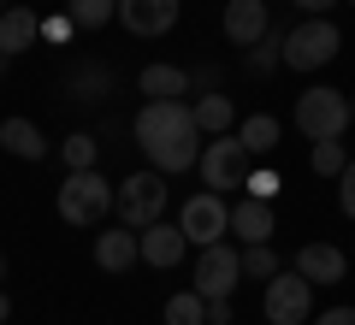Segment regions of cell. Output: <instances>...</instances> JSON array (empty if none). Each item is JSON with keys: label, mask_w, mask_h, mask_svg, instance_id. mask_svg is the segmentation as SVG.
Instances as JSON below:
<instances>
[{"label": "cell", "mask_w": 355, "mask_h": 325, "mask_svg": "<svg viewBox=\"0 0 355 325\" xmlns=\"http://www.w3.org/2000/svg\"><path fill=\"white\" fill-rule=\"evenodd\" d=\"M225 42L231 48H254V42L272 36V12H266V0H225Z\"/></svg>", "instance_id": "10"}, {"label": "cell", "mask_w": 355, "mask_h": 325, "mask_svg": "<svg viewBox=\"0 0 355 325\" xmlns=\"http://www.w3.org/2000/svg\"><path fill=\"white\" fill-rule=\"evenodd\" d=\"M137 89L148 100H184V95H190V71H178V65H142Z\"/></svg>", "instance_id": "17"}, {"label": "cell", "mask_w": 355, "mask_h": 325, "mask_svg": "<svg viewBox=\"0 0 355 325\" xmlns=\"http://www.w3.org/2000/svg\"><path fill=\"white\" fill-rule=\"evenodd\" d=\"M237 137L249 142V154L261 160V154L279 148V118H272V113H254V118H243V125H237Z\"/></svg>", "instance_id": "21"}, {"label": "cell", "mask_w": 355, "mask_h": 325, "mask_svg": "<svg viewBox=\"0 0 355 325\" xmlns=\"http://www.w3.org/2000/svg\"><path fill=\"white\" fill-rule=\"evenodd\" d=\"M190 107H196V125H202L207 137H231V125H237V107H231V95L207 89V95H196Z\"/></svg>", "instance_id": "19"}, {"label": "cell", "mask_w": 355, "mask_h": 325, "mask_svg": "<svg viewBox=\"0 0 355 325\" xmlns=\"http://www.w3.org/2000/svg\"><path fill=\"white\" fill-rule=\"evenodd\" d=\"M0 12H6V0H0Z\"/></svg>", "instance_id": "37"}, {"label": "cell", "mask_w": 355, "mask_h": 325, "mask_svg": "<svg viewBox=\"0 0 355 325\" xmlns=\"http://www.w3.org/2000/svg\"><path fill=\"white\" fill-rule=\"evenodd\" d=\"M237 313H231V296H214L207 301V325H231Z\"/></svg>", "instance_id": "31"}, {"label": "cell", "mask_w": 355, "mask_h": 325, "mask_svg": "<svg viewBox=\"0 0 355 325\" xmlns=\"http://www.w3.org/2000/svg\"><path fill=\"white\" fill-rule=\"evenodd\" d=\"M261 308H266L272 325H308V319H314V284L291 266V272L266 278V301H261Z\"/></svg>", "instance_id": "8"}, {"label": "cell", "mask_w": 355, "mask_h": 325, "mask_svg": "<svg viewBox=\"0 0 355 325\" xmlns=\"http://www.w3.org/2000/svg\"><path fill=\"white\" fill-rule=\"evenodd\" d=\"M184 254H190V237H184V225H166V219H154V225L142 231V261H148L154 272L178 266Z\"/></svg>", "instance_id": "14"}, {"label": "cell", "mask_w": 355, "mask_h": 325, "mask_svg": "<svg viewBox=\"0 0 355 325\" xmlns=\"http://www.w3.org/2000/svg\"><path fill=\"white\" fill-rule=\"evenodd\" d=\"M249 172H254V154L243 137H219L202 148V184L219 189V195L225 189H249Z\"/></svg>", "instance_id": "5"}, {"label": "cell", "mask_w": 355, "mask_h": 325, "mask_svg": "<svg viewBox=\"0 0 355 325\" xmlns=\"http://www.w3.org/2000/svg\"><path fill=\"white\" fill-rule=\"evenodd\" d=\"M0 148L18 154V160H48V137H42L30 118H6V125H0Z\"/></svg>", "instance_id": "18"}, {"label": "cell", "mask_w": 355, "mask_h": 325, "mask_svg": "<svg viewBox=\"0 0 355 325\" xmlns=\"http://www.w3.org/2000/svg\"><path fill=\"white\" fill-rule=\"evenodd\" d=\"M42 42V18L30 6H6L0 12V53H30Z\"/></svg>", "instance_id": "16"}, {"label": "cell", "mask_w": 355, "mask_h": 325, "mask_svg": "<svg viewBox=\"0 0 355 325\" xmlns=\"http://www.w3.org/2000/svg\"><path fill=\"white\" fill-rule=\"evenodd\" d=\"M6 319H12V301H6V290H0V325H6Z\"/></svg>", "instance_id": "34"}, {"label": "cell", "mask_w": 355, "mask_h": 325, "mask_svg": "<svg viewBox=\"0 0 355 325\" xmlns=\"http://www.w3.org/2000/svg\"><path fill=\"white\" fill-rule=\"evenodd\" d=\"M296 6H302V12H314V18H320V12H326V6H338V0H296Z\"/></svg>", "instance_id": "33"}, {"label": "cell", "mask_w": 355, "mask_h": 325, "mask_svg": "<svg viewBox=\"0 0 355 325\" xmlns=\"http://www.w3.org/2000/svg\"><path fill=\"white\" fill-rule=\"evenodd\" d=\"M343 6H355V0H343Z\"/></svg>", "instance_id": "38"}, {"label": "cell", "mask_w": 355, "mask_h": 325, "mask_svg": "<svg viewBox=\"0 0 355 325\" xmlns=\"http://www.w3.org/2000/svg\"><path fill=\"white\" fill-rule=\"evenodd\" d=\"M113 207H119V189L95 166L89 172H65V184H60V219L65 225H101Z\"/></svg>", "instance_id": "2"}, {"label": "cell", "mask_w": 355, "mask_h": 325, "mask_svg": "<svg viewBox=\"0 0 355 325\" xmlns=\"http://www.w3.org/2000/svg\"><path fill=\"white\" fill-rule=\"evenodd\" d=\"M249 195L272 201V195H279V172H249Z\"/></svg>", "instance_id": "30"}, {"label": "cell", "mask_w": 355, "mask_h": 325, "mask_svg": "<svg viewBox=\"0 0 355 325\" xmlns=\"http://www.w3.org/2000/svg\"><path fill=\"white\" fill-rule=\"evenodd\" d=\"M166 325H207V296L202 290H178V296H166Z\"/></svg>", "instance_id": "20"}, {"label": "cell", "mask_w": 355, "mask_h": 325, "mask_svg": "<svg viewBox=\"0 0 355 325\" xmlns=\"http://www.w3.org/2000/svg\"><path fill=\"white\" fill-rule=\"evenodd\" d=\"M113 89V71H101V65H83V71L71 77V95L77 100H95V95H107Z\"/></svg>", "instance_id": "25"}, {"label": "cell", "mask_w": 355, "mask_h": 325, "mask_svg": "<svg viewBox=\"0 0 355 325\" xmlns=\"http://www.w3.org/2000/svg\"><path fill=\"white\" fill-rule=\"evenodd\" d=\"M279 254H272V243H249L243 249V278H279Z\"/></svg>", "instance_id": "23"}, {"label": "cell", "mask_w": 355, "mask_h": 325, "mask_svg": "<svg viewBox=\"0 0 355 325\" xmlns=\"http://www.w3.org/2000/svg\"><path fill=\"white\" fill-rule=\"evenodd\" d=\"M338 48H343L338 24H331V18H308V24H296L291 36H284V65H291V71H320V65H331Z\"/></svg>", "instance_id": "6"}, {"label": "cell", "mask_w": 355, "mask_h": 325, "mask_svg": "<svg viewBox=\"0 0 355 325\" xmlns=\"http://www.w3.org/2000/svg\"><path fill=\"white\" fill-rule=\"evenodd\" d=\"M272 231H279V219H272V201L261 195H243L237 207H231V237L249 249V243H272Z\"/></svg>", "instance_id": "13"}, {"label": "cell", "mask_w": 355, "mask_h": 325, "mask_svg": "<svg viewBox=\"0 0 355 325\" xmlns=\"http://www.w3.org/2000/svg\"><path fill=\"white\" fill-rule=\"evenodd\" d=\"M343 166H349L343 160V137L338 142H314V172L320 177H343Z\"/></svg>", "instance_id": "26"}, {"label": "cell", "mask_w": 355, "mask_h": 325, "mask_svg": "<svg viewBox=\"0 0 355 325\" xmlns=\"http://www.w3.org/2000/svg\"><path fill=\"white\" fill-rule=\"evenodd\" d=\"M349 125L355 118H349V95L343 89H308V95H296V130L308 142H338Z\"/></svg>", "instance_id": "3"}, {"label": "cell", "mask_w": 355, "mask_h": 325, "mask_svg": "<svg viewBox=\"0 0 355 325\" xmlns=\"http://www.w3.org/2000/svg\"><path fill=\"white\" fill-rule=\"evenodd\" d=\"M119 24L130 36H166L178 24V0H119Z\"/></svg>", "instance_id": "11"}, {"label": "cell", "mask_w": 355, "mask_h": 325, "mask_svg": "<svg viewBox=\"0 0 355 325\" xmlns=\"http://www.w3.org/2000/svg\"><path fill=\"white\" fill-rule=\"evenodd\" d=\"M237 278H243V249H231V243H207L202 261H196V290L214 301V296H231Z\"/></svg>", "instance_id": "9"}, {"label": "cell", "mask_w": 355, "mask_h": 325, "mask_svg": "<svg viewBox=\"0 0 355 325\" xmlns=\"http://www.w3.org/2000/svg\"><path fill=\"white\" fill-rule=\"evenodd\" d=\"M137 148L154 160V172H190L202 166V125H196V107L190 100H148L137 113Z\"/></svg>", "instance_id": "1"}, {"label": "cell", "mask_w": 355, "mask_h": 325, "mask_svg": "<svg viewBox=\"0 0 355 325\" xmlns=\"http://www.w3.org/2000/svg\"><path fill=\"white\" fill-rule=\"evenodd\" d=\"M296 272H302L308 284H343V249H331V243H302V249H296Z\"/></svg>", "instance_id": "15"}, {"label": "cell", "mask_w": 355, "mask_h": 325, "mask_svg": "<svg viewBox=\"0 0 355 325\" xmlns=\"http://www.w3.org/2000/svg\"><path fill=\"white\" fill-rule=\"evenodd\" d=\"M60 160H65V172H89V166L101 160V142L89 137V130H77V137L60 142Z\"/></svg>", "instance_id": "22"}, {"label": "cell", "mask_w": 355, "mask_h": 325, "mask_svg": "<svg viewBox=\"0 0 355 325\" xmlns=\"http://www.w3.org/2000/svg\"><path fill=\"white\" fill-rule=\"evenodd\" d=\"M71 18L77 30H101L107 18H119V0H71Z\"/></svg>", "instance_id": "24"}, {"label": "cell", "mask_w": 355, "mask_h": 325, "mask_svg": "<svg viewBox=\"0 0 355 325\" xmlns=\"http://www.w3.org/2000/svg\"><path fill=\"white\" fill-rule=\"evenodd\" d=\"M314 325H355V308H326Z\"/></svg>", "instance_id": "32"}, {"label": "cell", "mask_w": 355, "mask_h": 325, "mask_svg": "<svg viewBox=\"0 0 355 325\" xmlns=\"http://www.w3.org/2000/svg\"><path fill=\"white\" fill-rule=\"evenodd\" d=\"M137 261H142V231L107 225L101 237H95V266H101V272H130Z\"/></svg>", "instance_id": "12"}, {"label": "cell", "mask_w": 355, "mask_h": 325, "mask_svg": "<svg viewBox=\"0 0 355 325\" xmlns=\"http://www.w3.org/2000/svg\"><path fill=\"white\" fill-rule=\"evenodd\" d=\"M71 30H77V18H71V12L42 18V42H71Z\"/></svg>", "instance_id": "28"}, {"label": "cell", "mask_w": 355, "mask_h": 325, "mask_svg": "<svg viewBox=\"0 0 355 325\" xmlns=\"http://www.w3.org/2000/svg\"><path fill=\"white\" fill-rule=\"evenodd\" d=\"M349 118H355V95H349Z\"/></svg>", "instance_id": "36"}, {"label": "cell", "mask_w": 355, "mask_h": 325, "mask_svg": "<svg viewBox=\"0 0 355 325\" xmlns=\"http://www.w3.org/2000/svg\"><path fill=\"white\" fill-rule=\"evenodd\" d=\"M166 213V172H130L125 184H119V207H113V219L119 225H130V231H148L154 219Z\"/></svg>", "instance_id": "4"}, {"label": "cell", "mask_w": 355, "mask_h": 325, "mask_svg": "<svg viewBox=\"0 0 355 325\" xmlns=\"http://www.w3.org/2000/svg\"><path fill=\"white\" fill-rule=\"evenodd\" d=\"M0 284H6V254H0Z\"/></svg>", "instance_id": "35"}, {"label": "cell", "mask_w": 355, "mask_h": 325, "mask_svg": "<svg viewBox=\"0 0 355 325\" xmlns=\"http://www.w3.org/2000/svg\"><path fill=\"white\" fill-rule=\"evenodd\" d=\"M243 53H249V71H272V65H284V42H272V36H266V42H254V48H243Z\"/></svg>", "instance_id": "27"}, {"label": "cell", "mask_w": 355, "mask_h": 325, "mask_svg": "<svg viewBox=\"0 0 355 325\" xmlns=\"http://www.w3.org/2000/svg\"><path fill=\"white\" fill-rule=\"evenodd\" d=\"M178 225H184V237H190V249H207V243H225L231 237V207L219 189H202V195L184 201V213H178Z\"/></svg>", "instance_id": "7"}, {"label": "cell", "mask_w": 355, "mask_h": 325, "mask_svg": "<svg viewBox=\"0 0 355 325\" xmlns=\"http://www.w3.org/2000/svg\"><path fill=\"white\" fill-rule=\"evenodd\" d=\"M338 207H343V219H355V160L343 166V177H338Z\"/></svg>", "instance_id": "29"}]
</instances>
